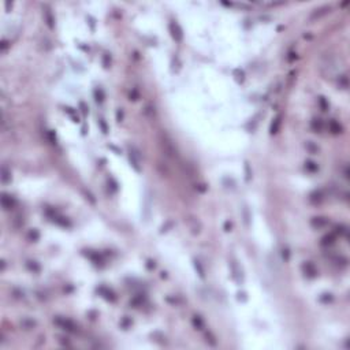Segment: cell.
<instances>
[{
	"label": "cell",
	"instance_id": "obj_1",
	"mask_svg": "<svg viewBox=\"0 0 350 350\" xmlns=\"http://www.w3.org/2000/svg\"><path fill=\"white\" fill-rule=\"evenodd\" d=\"M55 324H58L60 328L69 331V332H78V327L75 325L74 321H71L70 319H64V317H58V319L53 320Z\"/></svg>",
	"mask_w": 350,
	"mask_h": 350
},
{
	"label": "cell",
	"instance_id": "obj_2",
	"mask_svg": "<svg viewBox=\"0 0 350 350\" xmlns=\"http://www.w3.org/2000/svg\"><path fill=\"white\" fill-rule=\"evenodd\" d=\"M17 204L15 202V200L12 199L11 196H8V194L4 193L3 197H2V205H3L4 209H11V208H14V205Z\"/></svg>",
	"mask_w": 350,
	"mask_h": 350
},
{
	"label": "cell",
	"instance_id": "obj_3",
	"mask_svg": "<svg viewBox=\"0 0 350 350\" xmlns=\"http://www.w3.org/2000/svg\"><path fill=\"white\" fill-rule=\"evenodd\" d=\"M170 29H171V34H172L174 39L177 40V41H181L182 40V30L179 29V26L177 23H171Z\"/></svg>",
	"mask_w": 350,
	"mask_h": 350
},
{
	"label": "cell",
	"instance_id": "obj_4",
	"mask_svg": "<svg viewBox=\"0 0 350 350\" xmlns=\"http://www.w3.org/2000/svg\"><path fill=\"white\" fill-rule=\"evenodd\" d=\"M10 179H11V172L8 171V168L6 165H3V168H2V181H3V183H7L10 182Z\"/></svg>",
	"mask_w": 350,
	"mask_h": 350
},
{
	"label": "cell",
	"instance_id": "obj_5",
	"mask_svg": "<svg viewBox=\"0 0 350 350\" xmlns=\"http://www.w3.org/2000/svg\"><path fill=\"white\" fill-rule=\"evenodd\" d=\"M280 119H282L280 116H278V118L272 122V124H271V133H272V134H275V133L279 130V126H280V122H282Z\"/></svg>",
	"mask_w": 350,
	"mask_h": 350
},
{
	"label": "cell",
	"instance_id": "obj_6",
	"mask_svg": "<svg viewBox=\"0 0 350 350\" xmlns=\"http://www.w3.org/2000/svg\"><path fill=\"white\" fill-rule=\"evenodd\" d=\"M21 325H22L25 330H30V328H33L34 325H36V323L33 321V320H29V319H25L21 321Z\"/></svg>",
	"mask_w": 350,
	"mask_h": 350
},
{
	"label": "cell",
	"instance_id": "obj_7",
	"mask_svg": "<svg viewBox=\"0 0 350 350\" xmlns=\"http://www.w3.org/2000/svg\"><path fill=\"white\" fill-rule=\"evenodd\" d=\"M312 224H313L314 227H321V226H325V224H327V220H325L324 218H314L313 220H312Z\"/></svg>",
	"mask_w": 350,
	"mask_h": 350
},
{
	"label": "cell",
	"instance_id": "obj_8",
	"mask_svg": "<svg viewBox=\"0 0 350 350\" xmlns=\"http://www.w3.org/2000/svg\"><path fill=\"white\" fill-rule=\"evenodd\" d=\"M193 324L196 325L199 330H202V328H204V321H202V319L200 316H194L193 317Z\"/></svg>",
	"mask_w": 350,
	"mask_h": 350
},
{
	"label": "cell",
	"instance_id": "obj_9",
	"mask_svg": "<svg viewBox=\"0 0 350 350\" xmlns=\"http://www.w3.org/2000/svg\"><path fill=\"white\" fill-rule=\"evenodd\" d=\"M330 126H331V130H332V133H339V124L336 123V122H331L330 123Z\"/></svg>",
	"mask_w": 350,
	"mask_h": 350
},
{
	"label": "cell",
	"instance_id": "obj_10",
	"mask_svg": "<svg viewBox=\"0 0 350 350\" xmlns=\"http://www.w3.org/2000/svg\"><path fill=\"white\" fill-rule=\"evenodd\" d=\"M306 168H309L311 171H316L317 165H314V163H312V161H308V163H306Z\"/></svg>",
	"mask_w": 350,
	"mask_h": 350
},
{
	"label": "cell",
	"instance_id": "obj_11",
	"mask_svg": "<svg viewBox=\"0 0 350 350\" xmlns=\"http://www.w3.org/2000/svg\"><path fill=\"white\" fill-rule=\"evenodd\" d=\"M196 268H199V271H200V275H201V276H204V271H202L201 265L199 264V261H196Z\"/></svg>",
	"mask_w": 350,
	"mask_h": 350
},
{
	"label": "cell",
	"instance_id": "obj_12",
	"mask_svg": "<svg viewBox=\"0 0 350 350\" xmlns=\"http://www.w3.org/2000/svg\"><path fill=\"white\" fill-rule=\"evenodd\" d=\"M99 123L101 124V127H103V131H104V133H107V126H105V123H104V122H103L101 119H100V121H99Z\"/></svg>",
	"mask_w": 350,
	"mask_h": 350
},
{
	"label": "cell",
	"instance_id": "obj_13",
	"mask_svg": "<svg viewBox=\"0 0 350 350\" xmlns=\"http://www.w3.org/2000/svg\"><path fill=\"white\" fill-rule=\"evenodd\" d=\"M320 104L323 105V108H324V110L327 108V104H325V101H324V99H323V97H320Z\"/></svg>",
	"mask_w": 350,
	"mask_h": 350
},
{
	"label": "cell",
	"instance_id": "obj_14",
	"mask_svg": "<svg viewBox=\"0 0 350 350\" xmlns=\"http://www.w3.org/2000/svg\"><path fill=\"white\" fill-rule=\"evenodd\" d=\"M6 48H7V42H6V41H4V42H3V45H2V49H3V51H4V49H6Z\"/></svg>",
	"mask_w": 350,
	"mask_h": 350
}]
</instances>
